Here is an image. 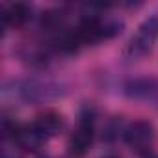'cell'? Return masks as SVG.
Here are the masks:
<instances>
[{
  "mask_svg": "<svg viewBox=\"0 0 158 158\" xmlns=\"http://www.w3.org/2000/svg\"><path fill=\"white\" fill-rule=\"evenodd\" d=\"M156 39H158V17H149L138 28V32L132 35V39L128 41L127 56L132 58V60L145 56L154 47Z\"/></svg>",
  "mask_w": 158,
  "mask_h": 158,
  "instance_id": "obj_1",
  "label": "cell"
},
{
  "mask_svg": "<svg viewBox=\"0 0 158 158\" xmlns=\"http://www.w3.org/2000/svg\"><path fill=\"white\" fill-rule=\"evenodd\" d=\"M125 141L136 152H149L154 143V128L147 121H134L125 130Z\"/></svg>",
  "mask_w": 158,
  "mask_h": 158,
  "instance_id": "obj_2",
  "label": "cell"
},
{
  "mask_svg": "<svg viewBox=\"0 0 158 158\" xmlns=\"http://www.w3.org/2000/svg\"><path fill=\"white\" fill-rule=\"evenodd\" d=\"M91 143H93V127L89 121L82 119L80 125L76 127V130L69 138V151L74 156H84L89 151Z\"/></svg>",
  "mask_w": 158,
  "mask_h": 158,
  "instance_id": "obj_3",
  "label": "cell"
},
{
  "mask_svg": "<svg viewBox=\"0 0 158 158\" xmlns=\"http://www.w3.org/2000/svg\"><path fill=\"white\" fill-rule=\"evenodd\" d=\"M30 127L41 141H47L61 130V117L54 112H47V114H41Z\"/></svg>",
  "mask_w": 158,
  "mask_h": 158,
  "instance_id": "obj_4",
  "label": "cell"
},
{
  "mask_svg": "<svg viewBox=\"0 0 158 158\" xmlns=\"http://www.w3.org/2000/svg\"><path fill=\"white\" fill-rule=\"evenodd\" d=\"M30 13L32 10L23 4V2H15V4H8L2 11V21L6 26H11V28H21L23 24L28 23L30 19Z\"/></svg>",
  "mask_w": 158,
  "mask_h": 158,
  "instance_id": "obj_5",
  "label": "cell"
},
{
  "mask_svg": "<svg viewBox=\"0 0 158 158\" xmlns=\"http://www.w3.org/2000/svg\"><path fill=\"white\" fill-rule=\"evenodd\" d=\"M61 23H63V13L56 11V10L45 11L43 17H41V26L47 28V30H60Z\"/></svg>",
  "mask_w": 158,
  "mask_h": 158,
  "instance_id": "obj_6",
  "label": "cell"
},
{
  "mask_svg": "<svg viewBox=\"0 0 158 158\" xmlns=\"http://www.w3.org/2000/svg\"><path fill=\"white\" fill-rule=\"evenodd\" d=\"M106 158H119V156H106Z\"/></svg>",
  "mask_w": 158,
  "mask_h": 158,
  "instance_id": "obj_7",
  "label": "cell"
}]
</instances>
